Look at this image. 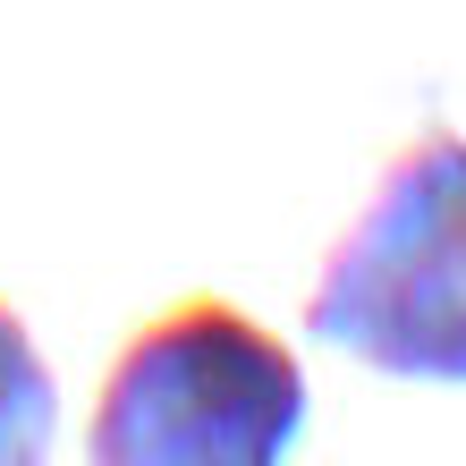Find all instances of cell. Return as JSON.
Instances as JSON below:
<instances>
[{
    "mask_svg": "<svg viewBox=\"0 0 466 466\" xmlns=\"http://www.w3.org/2000/svg\"><path fill=\"white\" fill-rule=\"evenodd\" d=\"M297 432V356L229 297H178L111 356L86 416V466H280Z\"/></svg>",
    "mask_w": 466,
    "mask_h": 466,
    "instance_id": "cell-1",
    "label": "cell"
},
{
    "mask_svg": "<svg viewBox=\"0 0 466 466\" xmlns=\"http://www.w3.org/2000/svg\"><path fill=\"white\" fill-rule=\"evenodd\" d=\"M51 424H60L51 365L17 306H0V466H51Z\"/></svg>",
    "mask_w": 466,
    "mask_h": 466,
    "instance_id": "cell-3",
    "label": "cell"
},
{
    "mask_svg": "<svg viewBox=\"0 0 466 466\" xmlns=\"http://www.w3.org/2000/svg\"><path fill=\"white\" fill-rule=\"evenodd\" d=\"M306 331L390 381H466V136H416L306 297Z\"/></svg>",
    "mask_w": 466,
    "mask_h": 466,
    "instance_id": "cell-2",
    "label": "cell"
}]
</instances>
